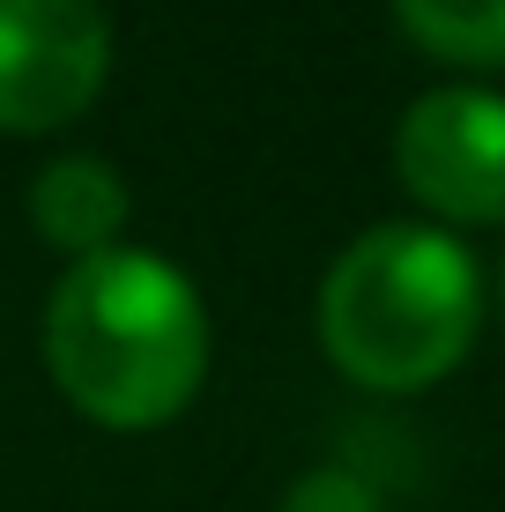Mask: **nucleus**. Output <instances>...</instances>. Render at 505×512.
Returning a JSON list of instances; mask_svg holds the SVG:
<instances>
[{"mask_svg":"<svg viewBox=\"0 0 505 512\" xmlns=\"http://www.w3.org/2000/svg\"><path fill=\"white\" fill-rule=\"evenodd\" d=\"M483 275L454 231L372 223L320 282V349L364 394H424L476 349Z\"/></svg>","mask_w":505,"mask_h":512,"instance_id":"f03ea898","label":"nucleus"},{"mask_svg":"<svg viewBox=\"0 0 505 512\" xmlns=\"http://www.w3.org/2000/svg\"><path fill=\"white\" fill-rule=\"evenodd\" d=\"M45 372L104 431H164L208 379V305L149 245L75 260L45 297Z\"/></svg>","mask_w":505,"mask_h":512,"instance_id":"f257e3e1","label":"nucleus"},{"mask_svg":"<svg viewBox=\"0 0 505 512\" xmlns=\"http://www.w3.org/2000/svg\"><path fill=\"white\" fill-rule=\"evenodd\" d=\"M275 512H387V498H379V483H364L357 468L327 461V468H305L298 483L283 490Z\"/></svg>","mask_w":505,"mask_h":512,"instance_id":"0eeeda50","label":"nucleus"},{"mask_svg":"<svg viewBox=\"0 0 505 512\" xmlns=\"http://www.w3.org/2000/svg\"><path fill=\"white\" fill-rule=\"evenodd\" d=\"M394 179L439 223H505V97L476 82L424 90L394 127Z\"/></svg>","mask_w":505,"mask_h":512,"instance_id":"7ed1b4c3","label":"nucleus"},{"mask_svg":"<svg viewBox=\"0 0 505 512\" xmlns=\"http://www.w3.org/2000/svg\"><path fill=\"white\" fill-rule=\"evenodd\" d=\"M30 223H38V238L52 245V253H67V268L75 260H97L112 253L119 238H127V216H134V193L127 179H119L104 156H52V164L30 179Z\"/></svg>","mask_w":505,"mask_h":512,"instance_id":"39448f33","label":"nucleus"},{"mask_svg":"<svg viewBox=\"0 0 505 512\" xmlns=\"http://www.w3.org/2000/svg\"><path fill=\"white\" fill-rule=\"evenodd\" d=\"M112 75L104 0H0V134H60Z\"/></svg>","mask_w":505,"mask_h":512,"instance_id":"20e7f679","label":"nucleus"},{"mask_svg":"<svg viewBox=\"0 0 505 512\" xmlns=\"http://www.w3.org/2000/svg\"><path fill=\"white\" fill-rule=\"evenodd\" d=\"M498 305H505V260H498Z\"/></svg>","mask_w":505,"mask_h":512,"instance_id":"6e6552de","label":"nucleus"},{"mask_svg":"<svg viewBox=\"0 0 505 512\" xmlns=\"http://www.w3.org/2000/svg\"><path fill=\"white\" fill-rule=\"evenodd\" d=\"M394 23L446 67H505V0H394Z\"/></svg>","mask_w":505,"mask_h":512,"instance_id":"423d86ee","label":"nucleus"}]
</instances>
